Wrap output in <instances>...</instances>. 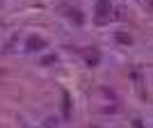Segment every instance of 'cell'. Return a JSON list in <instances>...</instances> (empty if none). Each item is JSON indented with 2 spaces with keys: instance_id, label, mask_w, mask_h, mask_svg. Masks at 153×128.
Listing matches in <instances>:
<instances>
[{
  "instance_id": "6da1fadb",
  "label": "cell",
  "mask_w": 153,
  "mask_h": 128,
  "mask_svg": "<svg viewBox=\"0 0 153 128\" xmlns=\"http://www.w3.org/2000/svg\"><path fill=\"white\" fill-rule=\"evenodd\" d=\"M27 46H30V51H41L46 46V41L41 37H30V41H27Z\"/></svg>"
},
{
  "instance_id": "7a4b0ae2",
  "label": "cell",
  "mask_w": 153,
  "mask_h": 128,
  "mask_svg": "<svg viewBox=\"0 0 153 128\" xmlns=\"http://www.w3.org/2000/svg\"><path fill=\"white\" fill-rule=\"evenodd\" d=\"M108 12H110V2L108 0H101V2H98V21H105Z\"/></svg>"
},
{
  "instance_id": "3957f363",
  "label": "cell",
  "mask_w": 153,
  "mask_h": 128,
  "mask_svg": "<svg viewBox=\"0 0 153 128\" xmlns=\"http://www.w3.org/2000/svg\"><path fill=\"white\" fill-rule=\"evenodd\" d=\"M135 128H142V124H140V121H135Z\"/></svg>"
}]
</instances>
